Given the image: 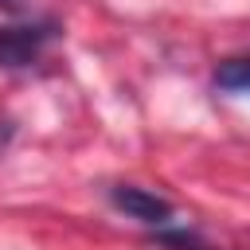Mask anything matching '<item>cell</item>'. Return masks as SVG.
Returning <instances> with one entry per match:
<instances>
[{"label":"cell","mask_w":250,"mask_h":250,"mask_svg":"<svg viewBox=\"0 0 250 250\" xmlns=\"http://www.w3.org/2000/svg\"><path fill=\"white\" fill-rule=\"evenodd\" d=\"M59 39L55 20H23L0 27V70H23L39 62V55Z\"/></svg>","instance_id":"cell-1"},{"label":"cell","mask_w":250,"mask_h":250,"mask_svg":"<svg viewBox=\"0 0 250 250\" xmlns=\"http://www.w3.org/2000/svg\"><path fill=\"white\" fill-rule=\"evenodd\" d=\"M109 199H113L117 211H125L129 219H137V223H145V227H168L172 215H176V207H172L164 195H156V191H148V188H137V184H117V188H109Z\"/></svg>","instance_id":"cell-2"},{"label":"cell","mask_w":250,"mask_h":250,"mask_svg":"<svg viewBox=\"0 0 250 250\" xmlns=\"http://www.w3.org/2000/svg\"><path fill=\"white\" fill-rule=\"evenodd\" d=\"M215 86L227 90V94H242V98H250V59H227V62H219V70H215Z\"/></svg>","instance_id":"cell-3"},{"label":"cell","mask_w":250,"mask_h":250,"mask_svg":"<svg viewBox=\"0 0 250 250\" xmlns=\"http://www.w3.org/2000/svg\"><path fill=\"white\" fill-rule=\"evenodd\" d=\"M160 242H164V246H176V250H211L207 242H199L195 234H184V230H164Z\"/></svg>","instance_id":"cell-4"},{"label":"cell","mask_w":250,"mask_h":250,"mask_svg":"<svg viewBox=\"0 0 250 250\" xmlns=\"http://www.w3.org/2000/svg\"><path fill=\"white\" fill-rule=\"evenodd\" d=\"M12 137H16V125H12L8 117H0V152L12 145Z\"/></svg>","instance_id":"cell-5"},{"label":"cell","mask_w":250,"mask_h":250,"mask_svg":"<svg viewBox=\"0 0 250 250\" xmlns=\"http://www.w3.org/2000/svg\"><path fill=\"white\" fill-rule=\"evenodd\" d=\"M0 8H4V12H12V16H23V12L31 8V0H0Z\"/></svg>","instance_id":"cell-6"}]
</instances>
